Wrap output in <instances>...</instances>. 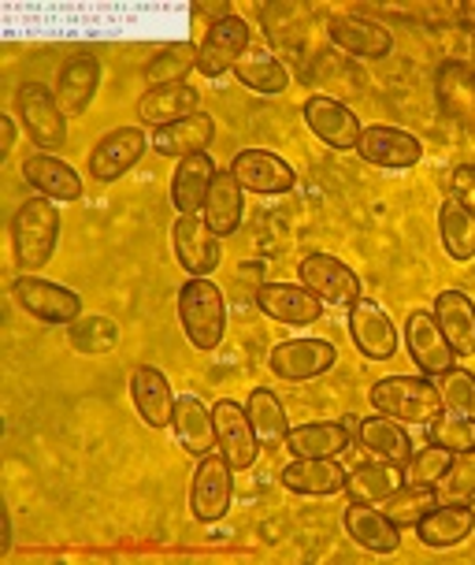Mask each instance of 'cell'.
Returning <instances> with one entry per match:
<instances>
[{
  "instance_id": "6da1fadb",
  "label": "cell",
  "mask_w": 475,
  "mask_h": 565,
  "mask_svg": "<svg viewBox=\"0 0 475 565\" xmlns=\"http://www.w3.org/2000/svg\"><path fill=\"white\" fill-rule=\"evenodd\" d=\"M60 212L56 201L48 198H30L23 205L15 209L12 216V254L15 265L23 271H37L45 268L48 260L56 254V242H60Z\"/></svg>"
},
{
  "instance_id": "7a4b0ae2",
  "label": "cell",
  "mask_w": 475,
  "mask_h": 565,
  "mask_svg": "<svg viewBox=\"0 0 475 565\" xmlns=\"http://www.w3.org/2000/svg\"><path fill=\"white\" fill-rule=\"evenodd\" d=\"M179 324L194 350H216L227 331V306L208 276H190L179 290Z\"/></svg>"
},
{
  "instance_id": "3957f363",
  "label": "cell",
  "mask_w": 475,
  "mask_h": 565,
  "mask_svg": "<svg viewBox=\"0 0 475 565\" xmlns=\"http://www.w3.org/2000/svg\"><path fill=\"white\" fill-rule=\"evenodd\" d=\"M368 402L376 406L382 417L401 420V424H428L442 413L439 387L428 376H387L371 383Z\"/></svg>"
},
{
  "instance_id": "277c9868",
  "label": "cell",
  "mask_w": 475,
  "mask_h": 565,
  "mask_svg": "<svg viewBox=\"0 0 475 565\" xmlns=\"http://www.w3.org/2000/svg\"><path fill=\"white\" fill-rule=\"evenodd\" d=\"M15 116L26 127V135L34 146L60 149L67 141V116L56 100V89H48L42 83H23L15 89Z\"/></svg>"
},
{
  "instance_id": "5b68a950",
  "label": "cell",
  "mask_w": 475,
  "mask_h": 565,
  "mask_svg": "<svg viewBox=\"0 0 475 565\" xmlns=\"http://www.w3.org/2000/svg\"><path fill=\"white\" fill-rule=\"evenodd\" d=\"M230 499H235V469L219 450H208L190 480V510L201 524H216L227 518Z\"/></svg>"
},
{
  "instance_id": "8992f818",
  "label": "cell",
  "mask_w": 475,
  "mask_h": 565,
  "mask_svg": "<svg viewBox=\"0 0 475 565\" xmlns=\"http://www.w3.org/2000/svg\"><path fill=\"white\" fill-rule=\"evenodd\" d=\"M12 298L19 301V309L30 312L34 320H42V324H75V320L86 312L83 298H78L75 290L60 287V282H53V279L34 276V271L15 276Z\"/></svg>"
},
{
  "instance_id": "52a82bcc",
  "label": "cell",
  "mask_w": 475,
  "mask_h": 565,
  "mask_svg": "<svg viewBox=\"0 0 475 565\" xmlns=\"http://www.w3.org/2000/svg\"><path fill=\"white\" fill-rule=\"evenodd\" d=\"M301 287H309L323 306H353L360 298V276L331 254H309L298 265Z\"/></svg>"
},
{
  "instance_id": "ba28073f",
  "label": "cell",
  "mask_w": 475,
  "mask_h": 565,
  "mask_svg": "<svg viewBox=\"0 0 475 565\" xmlns=\"http://www.w3.org/2000/svg\"><path fill=\"white\" fill-rule=\"evenodd\" d=\"M212 424H216V450L230 461V469L235 472L252 469V461H257V454H260V439H257V431H252L246 406H238V402H230V398H219L216 406H212Z\"/></svg>"
},
{
  "instance_id": "9c48e42d",
  "label": "cell",
  "mask_w": 475,
  "mask_h": 565,
  "mask_svg": "<svg viewBox=\"0 0 475 565\" xmlns=\"http://www.w3.org/2000/svg\"><path fill=\"white\" fill-rule=\"evenodd\" d=\"M335 361H338V350H335V342H327V339L279 342V347L268 353V369L276 372L279 380H290V383L316 380L323 372L335 369Z\"/></svg>"
},
{
  "instance_id": "30bf717a",
  "label": "cell",
  "mask_w": 475,
  "mask_h": 565,
  "mask_svg": "<svg viewBox=\"0 0 475 565\" xmlns=\"http://www.w3.org/2000/svg\"><path fill=\"white\" fill-rule=\"evenodd\" d=\"M406 350H409L412 365H417L423 376H442V372L453 369V361H457V353H453L446 335H442L434 312L428 309H412L406 317Z\"/></svg>"
},
{
  "instance_id": "8fae6325",
  "label": "cell",
  "mask_w": 475,
  "mask_h": 565,
  "mask_svg": "<svg viewBox=\"0 0 475 565\" xmlns=\"http://www.w3.org/2000/svg\"><path fill=\"white\" fill-rule=\"evenodd\" d=\"M252 45L249 23L241 15H230L224 23L208 26V34L201 38L197 45V71L205 78H219L227 71H235V64L241 60V53Z\"/></svg>"
},
{
  "instance_id": "7c38bea8",
  "label": "cell",
  "mask_w": 475,
  "mask_h": 565,
  "mask_svg": "<svg viewBox=\"0 0 475 565\" xmlns=\"http://www.w3.org/2000/svg\"><path fill=\"white\" fill-rule=\"evenodd\" d=\"M145 149H149V135L141 127L108 130L94 146V153H89V175H94L97 183H116L119 175H127V171L145 157Z\"/></svg>"
},
{
  "instance_id": "4fadbf2b",
  "label": "cell",
  "mask_w": 475,
  "mask_h": 565,
  "mask_svg": "<svg viewBox=\"0 0 475 565\" xmlns=\"http://www.w3.org/2000/svg\"><path fill=\"white\" fill-rule=\"evenodd\" d=\"M257 309L268 320H276V324H290V328L316 324L323 317V301L309 287H301V282H260Z\"/></svg>"
},
{
  "instance_id": "5bb4252c",
  "label": "cell",
  "mask_w": 475,
  "mask_h": 565,
  "mask_svg": "<svg viewBox=\"0 0 475 565\" xmlns=\"http://www.w3.org/2000/svg\"><path fill=\"white\" fill-rule=\"evenodd\" d=\"M349 335L368 361H390L398 353V328L390 312L371 298H357L349 306Z\"/></svg>"
},
{
  "instance_id": "9a60e30c",
  "label": "cell",
  "mask_w": 475,
  "mask_h": 565,
  "mask_svg": "<svg viewBox=\"0 0 475 565\" xmlns=\"http://www.w3.org/2000/svg\"><path fill=\"white\" fill-rule=\"evenodd\" d=\"M171 246H175V260L190 276H212L224 260L219 235L201 216H179L171 227Z\"/></svg>"
},
{
  "instance_id": "2e32d148",
  "label": "cell",
  "mask_w": 475,
  "mask_h": 565,
  "mask_svg": "<svg viewBox=\"0 0 475 565\" xmlns=\"http://www.w3.org/2000/svg\"><path fill=\"white\" fill-rule=\"evenodd\" d=\"M301 113H305L309 130L323 141V146L338 149V153L357 149L364 127H360V119L349 105H342V100H335V97H309Z\"/></svg>"
},
{
  "instance_id": "e0dca14e",
  "label": "cell",
  "mask_w": 475,
  "mask_h": 565,
  "mask_svg": "<svg viewBox=\"0 0 475 565\" xmlns=\"http://www.w3.org/2000/svg\"><path fill=\"white\" fill-rule=\"evenodd\" d=\"M357 153L376 168H390V171H406V168H417L420 157H423V146L417 135L401 127H387V124H376V127H364V135L357 141Z\"/></svg>"
},
{
  "instance_id": "ac0fdd59",
  "label": "cell",
  "mask_w": 475,
  "mask_h": 565,
  "mask_svg": "<svg viewBox=\"0 0 475 565\" xmlns=\"http://www.w3.org/2000/svg\"><path fill=\"white\" fill-rule=\"evenodd\" d=\"M230 171H235L238 186L249 190V194H287L298 183L294 168L279 153H268V149H241L230 160Z\"/></svg>"
},
{
  "instance_id": "d6986e66",
  "label": "cell",
  "mask_w": 475,
  "mask_h": 565,
  "mask_svg": "<svg viewBox=\"0 0 475 565\" xmlns=\"http://www.w3.org/2000/svg\"><path fill=\"white\" fill-rule=\"evenodd\" d=\"M434 94H439L442 113L475 135V67L464 60H446L434 75Z\"/></svg>"
},
{
  "instance_id": "ffe728a7",
  "label": "cell",
  "mask_w": 475,
  "mask_h": 565,
  "mask_svg": "<svg viewBox=\"0 0 475 565\" xmlns=\"http://www.w3.org/2000/svg\"><path fill=\"white\" fill-rule=\"evenodd\" d=\"M346 532L357 547L371 551V554H398L401 551V529L393 524L382 507H371V502H349L346 513Z\"/></svg>"
},
{
  "instance_id": "44dd1931",
  "label": "cell",
  "mask_w": 475,
  "mask_h": 565,
  "mask_svg": "<svg viewBox=\"0 0 475 565\" xmlns=\"http://www.w3.org/2000/svg\"><path fill=\"white\" fill-rule=\"evenodd\" d=\"M327 38H331V45L342 49L346 56H364V60H379L393 49L390 30L360 15H331Z\"/></svg>"
},
{
  "instance_id": "7402d4cb",
  "label": "cell",
  "mask_w": 475,
  "mask_h": 565,
  "mask_svg": "<svg viewBox=\"0 0 475 565\" xmlns=\"http://www.w3.org/2000/svg\"><path fill=\"white\" fill-rule=\"evenodd\" d=\"M97 86H100V60L94 53H78L71 56L64 67H60V78H56V100L64 108L67 119L75 116H86V108L94 105L97 97Z\"/></svg>"
},
{
  "instance_id": "603a6c76",
  "label": "cell",
  "mask_w": 475,
  "mask_h": 565,
  "mask_svg": "<svg viewBox=\"0 0 475 565\" xmlns=\"http://www.w3.org/2000/svg\"><path fill=\"white\" fill-rule=\"evenodd\" d=\"M201 94L190 83H171V86H149L138 100V119L145 127H168L179 124V119L201 113Z\"/></svg>"
},
{
  "instance_id": "cb8c5ba5",
  "label": "cell",
  "mask_w": 475,
  "mask_h": 565,
  "mask_svg": "<svg viewBox=\"0 0 475 565\" xmlns=\"http://www.w3.org/2000/svg\"><path fill=\"white\" fill-rule=\"evenodd\" d=\"M130 398H134L138 417L149 424V428H171V417H175V391H171L168 376L153 365H141L130 376Z\"/></svg>"
},
{
  "instance_id": "d4e9b609",
  "label": "cell",
  "mask_w": 475,
  "mask_h": 565,
  "mask_svg": "<svg viewBox=\"0 0 475 565\" xmlns=\"http://www.w3.org/2000/svg\"><path fill=\"white\" fill-rule=\"evenodd\" d=\"M216 160L208 153L179 160L175 175H171V205L179 209V216H197L205 212V198L212 183H216Z\"/></svg>"
},
{
  "instance_id": "484cf974",
  "label": "cell",
  "mask_w": 475,
  "mask_h": 565,
  "mask_svg": "<svg viewBox=\"0 0 475 565\" xmlns=\"http://www.w3.org/2000/svg\"><path fill=\"white\" fill-rule=\"evenodd\" d=\"M23 179L30 183V190H37V194L48 198V201H78L83 198V175L53 153H30L23 160Z\"/></svg>"
},
{
  "instance_id": "4316f807",
  "label": "cell",
  "mask_w": 475,
  "mask_h": 565,
  "mask_svg": "<svg viewBox=\"0 0 475 565\" xmlns=\"http://www.w3.org/2000/svg\"><path fill=\"white\" fill-rule=\"evenodd\" d=\"M346 472L331 458H294L282 469V488L294 494H312V499H331V494L346 491Z\"/></svg>"
},
{
  "instance_id": "83f0119b",
  "label": "cell",
  "mask_w": 475,
  "mask_h": 565,
  "mask_svg": "<svg viewBox=\"0 0 475 565\" xmlns=\"http://www.w3.org/2000/svg\"><path fill=\"white\" fill-rule=\"evenodd\" d=\"M212 138H216V119L208 113H194L179 124H168L153 130V149L160 157H175V160H186V157H197V153H208Z\"/></svg>"
},
{
  "instance_id": "f1b7e54d",
  "label": "cell",
  "mask_w": 475,
  "mask_h": 565,
  "mask_svg": "<svg viewBox=\"0 0 475 565\" xmlns=\"http://www.w3.org/2000/svg\"><path fill=\"white\" fill-rule=\"evenodd\" d=\"M472 529H475V510L468 502H439V507L417 524V536L423 547L446 551L468 540Z\"/></svg>"
},
{
  "instance_id": "f546056e",
  "label": "cell",
  "mask_w": 475,
  "mask_h": 565,
  "mask_svg": "<svg viewBox=\"0 0 475 565\" xmlns=\"http://www.w3.org/2000/svg\"><path fill=\"white\" fill-rule=\"evenodd\" d=\"M434 320H439L442 335L453 347L457 358H472L475 353V301L464 290H442L434 298Z\"/></svg>"
},
{
  "instance_id": "4dcf8cb0",
  "label": "cell",
  "mask_w": 475,
  "mask_h": 565,
  "mask_svg": "<svg viewBox=\"0 0 475 565\" xmlns=\"http://www.w3.org/2000/svg\"><path fill=\"white\" fill-rule=\"evenodd\" d=\"M360 447L371 454L376 461H382V466H390V469H406L409 461H412V439H409V431L401 428V420H390V417H368V420H360Z\"/></svg>"
},
{
  "instance_id": "1f68e13d",
  "label": "cell",
  "mask_w": 475,
  "mask_h": 565,
  "mask_svg": "<svg viewBox=\"0 0 475 565\" xmlns=\"http://www.w3.org/2000/svg\"><path fill=\"white\" fill-rule=\"evenodd\" d=\"M241 212H246V190L238 186L235 171L219 168L216 183H212L208 198H205V224L216 231L219 238L235 235L241 224Z\"/></svg>"
},
{
  "instance_id": "d6a6232c",
  "label": "cell",
  "mask_w": 475,
  "mask_h": 565,
  "mask_svg": "<svg viewBox=\"0 0 475 565\" xmlns=\"http://www.w3.org/2000/svg\"><path fill=\"white\" fill-rule=\"evenodd\" d=\"M179 443L194 458H205L208 450H216V424H212V409L197 395H179L175 398V417H171Z\"/></svg>"
},
{
  "instance_id": "836d02e7",
  "label": "cell",
  "mask_w": 475,
  "mask_h": 565,
  "mask_svg": "<svg viewBox=\"0 0 475 565\" xmlns=\"http://www.w3.org/2000/svg\"><path fill=\"white\" fill-rule=\"evenodd\" d=\"M353 436L342 428V420H309L290 428L287 450L294 458H335V454L349 450Z\"/></svg>"
},
{
  "instance_id": "e575fe53",
  "label": "cell",
  "mask_w": 475,
  "mask_h": 565,
  "mask_svg": "<svg viewBox=\"0 0 475 565\" xmlns=\"http://www.w3.org/2000/svg\"><path fill=\"white\" fill-rule=\"evenodd\" d=\"M246 413L252 420V431H257L260 447L265 450H276V447H287L290 439V420H287V409H282V402L276 391L268 387H257L246 402Z\"/></svg>"
},
{
  "instance_id": "d590c367",
  "label": "cell",
  "mask_w": 475,
  "mask_h": 565,
  "mask_svg": "<svg viewBox=\"0 0 475 565\" xmlns=\"http://www.w3.org/2000/svg\"><path fill=\"white\" fill-rule=\"evenodd\" d=\"M235 75L241 86L257 89V94H282L290 86L287 67L279 64V56L268 45H249L235 64Z\"/></svg>"
},
{
  "instance_id": "8d00e7d4",
  "label": "cell",
  "mask_w": 475,
  "mask_h": 565,
  "mask_svg": "<svg viewBox=\"0 0 475 565\" xmlns=\"http://www.w3.org/2000/svg\"><path fill=\"white\" fill-rule=\"evenodd\" d=\"M398 469L382 466V461H360L346 472V494L349 502H371V507H382L393 491H398Z\"/></svg>"
},
{
  "instance_id": "74e56055",
  "label": "cell",
  "mask_w": 475,
  "mask_h": 565,
  "mask_svg": "<svg viewBox=\"0 0 475 565\" xmlns=\"http://www.w3.org/2000/svg\"><path fill=\"white\" fill-rule=\"evenodd\" d=\"M439 235H442V249H446L453 260L475 257V216L453 198L442 201V209H439Z\"/></svg>"
},
{
  "instance_id": "f35d334b",
  "label": "cell",
  "mask_w": 475,
  "mask_h": 565,
  "mask_svg": "<svg viewBox=\"0 0 475 565\" xmlns=\"http://www.w3.org/2000/svg\"><path fill=\"white\" fill-rule=\"evenodd\" d=\"M434 507H439V491L428 488V483H398V491L382 502V513H387L398 529H417Z\"/></svg>"
},
{
  "instance_id": "ab89813d",
  "label": "cell",
  "mask_w": 475,
  "mask_h": 565,
  "mask_svg": "<svg viewBox=\"0 0 475 565\" xmlns=\"http://www.w3.org/2000/svg\"><path fill=\"white\" fill-rule=\"evenodd\" d=\"M197 67V45L179 42L168 45L145 64V83L149 86H171V83H186V75Z\"/></svg>"
},
{
  "instance_id": "60d3db41",
  "label": "cell",
  "mask_w": 475,
  "mask_h": 565,
  "mask_svg": "<svg viewBox=\"0 0 475 565\" xmlns=\"http://www.w3.org/2000/svg\"><path fill=\"white\" fill-rule=\"evenodd\" d=\"M67 342L78 353L97 358V353H108L119 342V328L108 317H100V312H83L75 324H67Z\"/></svg>"
},
{
  "instance_id": "b9f144b4",
  "label": "cell",
  "mask_w": 475,
  "mask_h": 565,
  "mask_svg": "<svg viewBox=\"0 0 475 565\" xmlns=\"http://www.w3.org/2000/svg\"><path fill=\"white\" fill-rule=\"evenodd\" d=\"M428 443L450 454H475V420L442 409L439 417L428 424Z\"/></svg>"
},
{
  "instance_id": "7bdbcfd3",
  "label": "cell",
  "mask_w": 475,
  "mask_h": 565,
  "mask_svg": "<svg viewBox=\"0 0 475 565\" xmlns=\"http://www.w3.org/2000/svg\"><path fill=\"white\" fill-rule=\"evenodd\" d=\"M434 387H439L442 409L475 420V376L468 369H457V365L446 369L442 376H434Z\"/></svg>"
},
{
  "instance_id": "ee69618b",
  "label": "cell",
  "mask_w": 475,
  "mask_h": 565,
  "mask_svg": "<svg viewBox=\"0 0 475 565\" xmlns=\"http://www.w3.org/2000/svg\"><path fill=\"white\" fill-rule=\"evenodd\" d=\"M450 466H453V454L428 443L423 450L412 454V461L398 472V477H401V483H428V488H434V483L450 472Z\"/></svg>"
},
{
  "instance_id": "f6af8a7d",
  "label": "cell",
  "mask_w": 475,
  "mask_h": 565,
  "mask_svg": "<svg viewBox=\"0 0 475 565\" xmlns=\"http://www.w3.org/2000/svg\"><path fill=\"white\" fill-rule=\"evenodd\" d=\"M439 502H472L475 499V454H453L450 472L434 483Z\"/></svg>"
},
{
  "instance_id": "bcb514c9",
  "label": "cell",
  "mask_w": 475,
  "mask_h": 565,
  "mask_svg": "<svg viewBox=\"0 0 475 565\" xmlns=\"http://www.w3.org/2000/svg\"><path fill=\"white\" fill-rule=\"evenodd\" d=\"M450 198L475 216V164H457L450 175Z\"/></svg>"
},
{
  "instance_id": "7dc6e473",
  "label": "cell",
  "mask_w": 475,
  "mask_h": 565,
  "mask_svg": "<svg viewBox=\"0 0 475 565\" xmlns=\"http://www.w3.org/2000/svg\"><path fill=\"white\" fill-rule=\"evenodd\" d=\"M190 12L208 19V26H216V23H224V19L235 15V8H230L227 0H212V4H205V0H194V4H190Z\"/></svg>"
},
{
  "instance_id": "c3c4849f",
  "label": "cell",
  "mask_w": 475,
  "mask_h": 565,
  "mask_svg": "<svg viewBox=\"0 0 475 565\" xmlns=\"http://www.w3.org/2000/svg\"><path fill=\"white\" fill-rule=\"evenodd\" d=\"M0 130H4V141H0V153H12V146H15V116H4L0 119Z\"/></svg>"
},
{
  "instance_id": "681fc988",
  "label": "cell",
  "mask_w": 475,
  "mask_h": 565,
  "mask_svg": "<svg viewBox=\"0 0 475 565\" xmlns=\"http://www.w3.org/2000/svg\"><path fill=\"white\" fill-rule=\"evenodd\" d=\"M342 428L349 431V436H353V443L360 439V417H353V413H349V417H342Z\"/></svg>"
}]
</instances>
